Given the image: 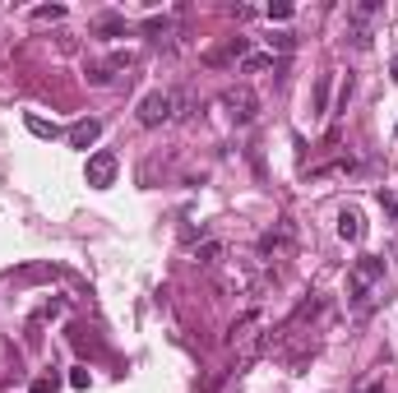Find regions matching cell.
<instances>
[{
    "mask_svg": "<svg viewBox=\"0 0 398 393\" xmlns=\"http://www.w3.org/2000/svg\"><path fill=\"white\" fill-rule=\"evenodd\" d=\"M380 282H384V259L380 254H362V259L347 269V297L357 301V310L371 306V297H375Z\"/></svg>",
    "mask_w": 398,
    "mask_h": 393,
    "instance_id": "cell-1",
    "label": "cell"
},
{
    "mask_svg": "<svg viewBox=\"0 0 398 393\" xmlns=\"http://www.w3.org/2000/svg\"><path fill=\"white\" fill-rule=\"evenodd\" d=\"M176 106H181V93H162L158 88V93H149L139 102V125H149V130L153 125H167L171 116H176Z\"/></svg>",
    "mask_w": 398,
    "mask_h": 393,
    "instance_id": "cell-2",
    "label": "cell"
},
{
    "mask_svg": "<svg viewBox=\"0 0 398 393\" xmlns=\"http://www.w3.org/2000/svg\"><path fill=\"white\" fill-rule=\"evenodd\" d=\"M292 254V222H274L259 236V259H287Z\"/></svg>",
    "mask_w": 398,
    "mask_h": 393,
    "instance_id": "cell-3",
    "label": "cell"
},
{
    "mask_svg": "<svg viewBox=\"0 0 398 393\" xmlns=\"http://www.w3.org/2000/svg\"><path fill=\"white\" fill-rule=\"evenodd\" d=\"M116 171H121V162H116V153H111V149H98V153L89 157V166H84V176H89L93 190H106V185L116 181Z\"/></svg>",
    "mask_w": 398,
    "mask_h": 393,
    "instance_id": "cell-4",
    "label": "cell"
},
{
    "mask_svg": "<svg viewBox=\"0 0 398 393\" xmlns=\"http://www.w3.org/2000/svg\"><path fill=\"white\" fill-rule=\"evenodd\" d=\"M227 106H232V121H237V125L255 121V93H250V88H237V93H227Z\"/></svg>",
    "mask_w": 398,
    "mask_h": 393,
    "instance_id": "cell-5",
    "label": "cell"
},
{
    "mask_svg": "<svg viewBox=\"0 0 398 393\" xmlns=\"http://www.w3.org/2000/svg\"><path fill=\"white\" fill-rule=\"evenodd\" d=\"M246 37H232L227 46H218V51H204V65H227V61H237V56H246Z\"/></svg>",
    "mask_w": 398,
    "mask_h": 393,
    "instance_id": "cell-6",
    "label": "cell"
},
{
    "mask_svg": "<svg viewBox=\"0 0 398 393\" xmlns=\"http://www.w3.org/2000/svg\"><path fill=\"white\" fill-rule=\"evenodd\" d=\"M338 236H343V241H362V236H366V222H362V213H357V209L338 213Z\"/></svg>",
    "mask_w": 398,
    "mask_h": 393,
    "instance_id": "cell-7",
    "label": "cell"
},
{
    "mask_svg": "<svg viewBox=\"0 0 398 393\" xmlns=\"http://www.w3.org/2000/svg\"><path fill=\"white\" fill-rule=\"evenodd\" d=\"M98 134H102V121H79L65 139H70L74 149H89V144H98Z\"/></svg>",
    "mask_w": 398,
    "mask_h": 393,
    "instance_id": "cell-8",
    "label": "cell"
},
{
    "mask_svg": "<svg viewBox=\"0 0 398 393\" xmlns=\"http://www.w3.org/2000/svg\"><path fill=\"white\" fill-rule=\"evenodd\" d=\"M24 125H28V130H33V134H37V139H61V130H56V125H51V121H42V116H28V121H24Z\"/></svg>",
    "mask_w": 398,
    "mask_h": 393,
    "instance_id": "cell-9",
    "label": "cell"
},
{
    "mask_svg": "<svg viewBox=\"0 0 398 393\" xmlns=\"http://www.w3.org/2000/svg\"><path fill=\"white\" fill-rule=\"evenodd\" d=\"M98 33H125V19L121 14H98Z\"/></svg>",
    "mask_w": 398,
    "mask_h": 393,
    "instance_id": "cell-10",
    "label": "cell"
},
{
    "mask_svg": "<svg viewBox=\"0 0 398 393\" xmlns=\"http://www.w3.org/2000/svg\"><path fill=\"white\" fill-rule=\"evenodd\" d=\"M33 19H37V24H46V19H65V5H42V9H33Z\"/></svg>",
    "mask_w": 398,
    "mask_h": 393,
    "instance_id": "cell-11",
    "label": "cell"
},
{
    "mask_svg": "<svg viewBox=\"0 0 398 393\" xmlns=\"http://www.w3.org/2000/svg\"><path fill=\"white\" fill-rule=\"evenodd\" d=\"M380 209L389 213V218L398 222V194H389V190H380Z\"/></svg>",
    "mask_w": 398,
    "mask_h": 393,
    "instance_id": "cell-12",
    "label": "cell"
},
{
    "mask_svg": "<svg viewBox=\"0 0 398 393\" xmlns=\"http://www.w3.org/2000/svg\"><path fill=\"white\" fill-rule=\"evenodd\" d=\"M218 254H222V245H218V241H209V245L199 250V259H204V264H218Z\"/></svg>",
    "mask_w": 398,
    "mask_h": 393,
    "instance_id": "cell-13",
    "label": "cell"
},
{
    "mask_svg": "<svg viewBox=\"0 0 398 393\" xmlns=\"http://www.w3.org/2000/svg\"><path fill=\"white\" fill-rule=\"evenodd\" d=\"M70 384H74V389H89V370L74 366V370H70Z\"/></svg>",
    "mask_w": 398,
    "mask_h": 393,
    "instance_id": "cell-14",
    "label": "cell"
},
{
    "mask_svg": "<svg viewBox=\"0 0 398 393\" xmlns=\"http://www.w3.org/2000/svg\"><path fill=\"white\" fill-rule=\"evenodd\" d=\"M264 65H274V56H246V70H264Z\"/></svg>",
    "mask_w": 398,
    "mask_h": 393,
    "instance_id": "cell-15",
    "label": "cell"
},
{
    "mask_svg": "<svg viewBox=\"0 0 398 393\" xmlns=\"http://www.w3.org/2000/svg\"><path fill=\"white\" fill-rule=\"evenodd\" d=\"M269 19H292V5H269Z\"/></svg>",
    "mask_w": 398,
    "mask_h": 393,
    "instance_id": "cell-16",
    "label": "cell"
},
{
    "mask_svg": "<svg viewBox=\"0 0 398 393\" xmlns=\"http://www.w3.org/2000/svg\"><path fill=\"white\" fill-rule=\"evenodd\" d=\"M56 389V379H37V384H33V393H51Z\"/></svg>",
    "mask_w": 398,
    "mask_h": 393,
    "instance_id": "cell-17",
    "label": "cell"
},
{
    "mask_svg": "<svg viewBox=\"0 0 398 393\" xmlns=\"http://www.w3.org/2000/svg\"><path fill=\"white\" fill-rule=\"evenodd\" d=\"M357 393H384V384H366V389H357Z\"/></svg>",
    "mask_w": 398,
    "mask_h": 393,
    "instance_id": "cell-18",
    "label": "cell"
},
{
    "mask_svg": "<svg viewBox=\"0 0 398 393\" xmlns=\"http://www.w3.org/2000/svg\"><path fill=\"white\" fill-rule=\"evenodd\" d=\"M394 79H398V56H394Z\"/></svg>",
    "mask_w": 398,
    "mask_h": 393,
    "instance_id": "cell-19",
    "label": "cell"
}]
</instances>
